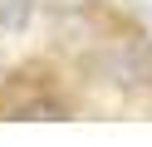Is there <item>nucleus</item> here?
Wrapping results in <instances>:
<instances>
[{
    "mask_svg": "<svg viewBox=\"0 0 152 147\" xmlns=\"http://www.w3.org/2000/svg\"><path fill=\"white\" fill-rule=\"evenodd\" d=\"M0 118H64V103L49 93H25L20 83H10L0 93Z\"/></svg>",
    "mask_w": 152,
    "mask_h": 147,
    "instance_id": "obj_1",
    "label": "nucleus"
},
{
    "mask_svg": "<svg viewBox=\"0 0 152 147\" xmlns=\"http://www.w3.org/2000/svg\"><path fill=\"white\" fill-rule=\"evenodd\" d=\"M34 15V0H0V29H25Z\"/></svg>",
    "mask_w": 152,
    "mask_h": 147,
    "instance_id": "obj_2",
    "label": "nucleus"
}]
</instances>
